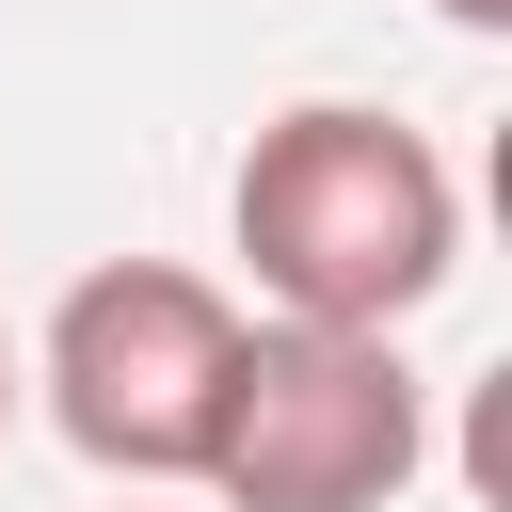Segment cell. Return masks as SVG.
<instances>
[{"label":"cell","mask_w":512,"mask_h":512,"mask_svg":"<svg viewBox=\"0 0 512 512\" xmlns=\"http://www.w3.org/2000/svg\"><path fill=\"white\" fill-rule=\"evenodd\" d=\"M240 272L272 288V320H336V336H400L448 272H464V176L432 160V128L368 112V96H304L240 144Z\"/></svg>","instance_id":"cell-1"},{"label":"cell","mask_w":512,"mask_h":512,"mask_svg":"<svg viewBox=\"0 0 512 512\" xmlns=\"http://www.w3.org/2000/svg\"><path fill=\"white\" fill-rule=\"evenodd\" d=\"M416 464H432V384L400 368V336L240 320L208 448H192V480L224 512H400Z\"/></svg>","instance_id":"cell-2"},{"label":"cell","mask_w":512,"mask_h":512,"mask_svg":"<svg viewBox=\"0 0 512 512\" xmlns=\"http://www.w3.org/2000/svg\"><path fill=\"white\" fill-rule=\"evenodd\" d=\"M224 352H240V304L176 256H112L48 304V432L96 464V480H192L208 448V400H224Z\"/></svg>","instance_id":"cell-3"},{"label":"cell","mask_w":512,"mask_h":512,"mask_svg":"<svg viewBox=\"0 0 512 512\" xmlns=\"http://www.w3.org/2000/svg\"><path fill=\"white\" fill-rule=\"evenodd\" d=\"M432 16H448V32H512V0H432Z\"/></svg>","instance_id":"cell-4"},{"label":"cell","mask_w":512,"mask_h":512,"mask_svg":"<svg viewBox=\"0 0 512 512\" xmlns=\"http://www.w3.org/2000/svg\"><path fill=\"white\" fill-rule=\"evenodd\" d=\"M16 384H32V368H16V336H0V416H16Z\"/></svg>","instance_id":"cell-5"},{"label":"cell","mask_w":512,"mask_h":512,"mask_svg":"<svg viewBox=\"0 0 512 512\" xmlns=\"http://www.w3.org/2000/svg\"><path fill=\"white\" fill-rule=\"evenodd\" d=\"M128 512H144V496H128Z\"/></svg>","instance_id":"cell-6"}]
</instances>
